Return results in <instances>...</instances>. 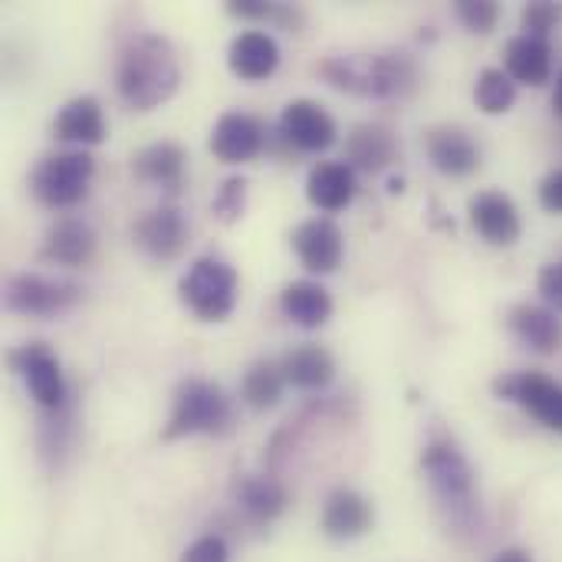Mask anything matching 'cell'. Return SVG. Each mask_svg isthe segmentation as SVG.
<instances>
[{"instance_id":"obj_1","label":"cell","mask_w":562,"mask_h":562,"mask_svg":"<svg viewBox=\"0 0 562 562\" xmlns=\"http://www.w3.org/2000/svg\"><path fill=\"white\" fill-rule=\"evenodd\" d=\"M181 86V66L175 46L158 33L132 36L115 63L119 99L135 112H151L168 102Z\"/></svg>"},{"instance_id":"obj_2","label":"cell","mask_w":562,"mask_h":562,"mask_svg":"<svg viewBox=\"0 0 562 562\" xmlns=\"http://www.w3.org/2000/svg\"><path fill=\"white\" fill-rule=\"evenodd\" d=\"M319 76L362 99H408L418 82L422 69L412 53H346V56H329L319 63Z\"/></svg>"},{"instance_id":"obj_3","label":"cell","mask_w":562,"mask_h":562,"mask_svg":"<svg viewBox=\"0 0 562 562\" xmlns=\"http://www.w3.org/2000/svg\"><path fill=\"white\" fill-rule=\"evenodd\" d=\"M422 471L428 491L454 530H474L477 520V477L464 451L451 438H435L422 451Z\"/></svg>"},{"instance_id":"obj_4","label":"cell","mask_w":562,"mask_h":562,"mask_svg":"<svg viewBox=\"0 0 562 562\" xmlns=\"http://www.w3.org/2000/svg\"><path fill=\"white\" fill-rule=\"evenodd\" d=\"M234 428V405L211 379L191 375L175 389L171 415L161 428V441H181L194 435H227Z\"/></svg>"},{"instance_id":"obj_5","label":"cell","mask_w":562,"mask_h":562,"mask_svg":"<svg viewBox=\"0 0 562 562\" xmlns=\"http://www.w3.org/2000/svg\"><path fill=\"white\" fill-rule=\"evenodd\" d=\"M92 175H95V158L86 148L56 151L36 161L30 175V194L49 211H66L89 194Z\"/></svg>"},{"instance_id":"obj_6","label":"cell","mask_w":562,"mask_h":562,"mask_svg":"<svg viewBox=\"0 0 562 562\" xmlns=\"http://www.w3.org/2000/svg\"><path fill=\"white\" fill-rule=\"evenodd\" d=\"M178 296L201 323H224L237 306V270L221 257H201L181 273Z\"/></svg>"},{"instance_id":"obj_7","label":"cell","mask_w":562,"mask_h":562,"mask_svg":"<svg viewBox=\"0 0 562 562\" xmlns=\"http://www.w3.org/2000/svg\"><path fill=\"white\" fill-rule=\"evenodd\" d=\"M79 303V286L43 273H13L3 283V306L16 316L53 319Z\"/></svg>"},{"instance_id":"obj_8","label":"cell","mask_w":562,"mask_h":562,"mask_svg":"<svg viewBox=\"0 0 562 562\" xmlns=\"http://www.w3.org/2000/svg\"><path fill=\"white\" fill-rule=\"evenodd\" d=\"M494 395L501 402L520 405L543 428L562 435V385L543 372H507L494 379Z\"/></svg>"},{"instance_id":"obj_9","label":"cell","mask_w":562,"mask_h":562,"mask_svg":"<svg viewBox=\"0 0 562 562\" xmlns=\"http://www.w3.org/2000/svg\"><path fill=\"white\" fill-rule=\"evenodd\" d=\"M10 369L26 382V392L33 395V402L43 412L53 415V412H63L66 408L69 389H66L59 359L43 342H30V346L13 349L10 352Z\"/></svg>"},{"instance_id":"obj_10","label":"cell","mask_w":562,"mask_h":562,"mask_svg":"<svg viewBox=\"0 0 562 562\" xmlns=\"http://www.w3.org/2000/svg\"><path fill=\"white\" fill-rule=\"evenodd\" d=\"M188 217L175 204H158L132 224V244L155 263L178 260L188 247Z\"/></svg>"},{"instance_id":"obj_11","label":"cell","mask_w":562,"mask_h":562,"mask_svg":"<svg viewBox=\"0 0 562 562\" xmlns=\"http://www.w3.org/2000/svg\"><path fill=\"white\" fill-rule=\"evenodd\" d=\"M280 138L293 145L296 151L319 155L336 145L339 125L336 119L313 99H293L280 112Z\"/></svg>"},{"instance_id":"obj_12","label":"cell","mask_w":562,"mask_h":562,"mask_svg":"<svg viewBox=\"0 0 562 562\" xmlns=\"http://www.w3.org/2000/svg\"><path fill=\"white\" fill-rule=\"evenodd\" d=\"M468 217H471L474 234L487 240L491 247H514L524 234V221H520L514 198L497 188L477 191L468 201Z\"/></svg>"},{"instance_id":"obj_13","label":"cell","mask_w":562,"mask_h":562,"mask_svg":"<svg viewBox=\"0 0 562 562\" xmlns=\"http://www.w3.org/2000/svg\"><path fill=\"white\" fill-rule=\"evenodd\" d=\"M293 250L300 257V263L316 273V277H329L342 267L346 257V237L342 227L333 217H310L293 231Z\"/></svg>"},{"instance_id":"obj_14","label":"cell","mask_w":562,"mask_h":562,"mask_svg":"<svg viewBox=\"0 0 562 562\" xmlns=\"http://www.w3.org/2000/svg\"><path fill=\"white\" fill-rule=\"evenodd\" d=\"M267 145V128L250 112H224L211 128V151L224 165H244Z\"/></svg>"},{"instance_id":"obj_15","label":"cell","mask_w":562,"mask_h":562,"mask_svg":"<svg viewBox=\"0 0 562 562\" xmlns=\"http://www.w3.org/2000/svg\"><path fill=\"white\" fill-rule=\"evenodd\" d=\"M425 151L435 171L448 178H468L481 168V145L461 125H435L425 135Z\"/></svg>"},{"instance_id":"obj_16","label":"cell","mask_w":562,"mask_h":562,"mask_svg":"<svg viewBox=\"0 0 562 562\" xmlns=\"http://www.w3.org/2000/svg\"><path fill=\"white\" fill-rule=\"evenodd\" d=\"M398 158H402L398 138L382 122H362L346 135V158L342 161L359 168V171L379 175V171L398 165Z\"/></svg>"},{"instance_id":"obj_17","label":"cell","mask_w":562,"mask_h":562,"mask_svg":"<svg viewBox=\"0 0 562 562\" xmlns=\"http://www.w3.org/2000/svg\"><path fill=\"white\" fill-rule=\"evenodd\" d=\"M95 247H99V237L86 221L63 217L46 231L40 244V260L53 267H86L95 257Z\"/></svg>"},{"instance_id":"obj_18","label":"cell","mask_w":562,"mask_h":562,"mask_svg":"<svg viewBox=\"0 0 562 562\" xmlns=\"http://www.w3.org/2000/svg\"><path fill=\"white\" fill-rule=\"evenodd\" d=\"M510 336L537 356H557L562 349V319L557 310L537 303H517L507 313Z\"/></svg>"},{"instance_id":"obj_19","label":"cell","mask_w":562,"mask_h":562,"mask_svg":"<svg viewBox=\"0 0 562 562\" xmlns=\"http://www.w3.org/2000/svg\"><path fill=\"white\" fill-rule=\"evenodd\" d=\"M132 175L165 194H178L188 175V151L178 142H151L132 155Z\"/></svg>"},{"instance_id":"obj_20","label":"cell","mask_w":562,"mask_h":562,"mask_svg":"<svg viewBox=\"0 0 562 562\" xmlns=\"http://www.w3.org/2000/svg\"><path fill=\"white\" fill-rule=\"evenodd\" d=\"M323 533L329 540H339V543H349V540H359L372 530L375 524V510L372 504L359 494V491H349V487H339L326 497V507H323Z\"/></svg>"},{"instance_id":"obj_21","label":"cell","mask_w":562,"mask_h":562,"mask_svg":"<svg viewBox=\"0 0 562 562\" xmlns=\"http://www.w3.org/2000/svg\"><path fill=\"white\" fill-rule=\"evenodd\" d=\"M227 66L237 79L247 82L270 79L280 66V43L267 30H244L231 40Z\"/></svg>"},{"instance_id":"obj_22","label":"cell","mask_w":562,"mask_h":562,"mask_svg":"<svg viewBox=\"0 0 562 562\" xmlns=\"http://www.w3.org/2000/svg\"><path fill=\"white\" fill-rule=\"evenodd\" d=\"M359 191L356 168L346 161H316L306 175V198L316 211L336 214L352 204Z\"/></svg>"},{"instance_id":"obj_23","label":"cell","mask_w":562,"mask_h":562,"mask_svg":"<svg viewBox=\"0 0 562 562\" xmlns=\"http://www.w3.org/2000/svg\"><path fill=\"white\" fill-rule=\"evenodd\" d=\"M504 72L517 82V86H547L550 76H553V49H550V40H540V36H514L507 40L504 46Z\"/></svg>"},{"instance_id":"obj_24","label":"cell","mask_w":562,"mask_h":562,"mask_svg":"<svg viewBox=\"0 0 562 562\" xmlns=\"http://www.w3.org/2000/svg\"><path fill=\"white\" fill-rule=\"evenodd\" d=\"M53 132L59 142L76 145V148H92L105 138V115L95 95H76L69 99L56 119H53Z\"/></svg>"},{"instance_id":"obj_25","label":"cell","mask_w":562,"mask_h":562,"mask_svg":"<svg viewBox=\"0 0 562 562\" xmlns=\"http://www.w3.org/2000/svg\"><path fill=\"white\" fill-rule=\"evenodd\" d=\"M280 310L300 329H323L333 319V296L316 280H293L280 293Z\"/></svg>"},{"instance_id":"obj_26","label":"cell","mask_w":562,"mask_h":562,"mask_svg":"<svg viewBox=\"0 0 562 562\" xmlns=\"http://www.w3.org/2000/svg\"><path fill=\"white\" fill-rule=\"evenodd\" d=\"M283 375H286V385L300 389V392H319L326 389L333 379H336V359L329 349L316 346V342H303L296 349H290L283 359Z\"/></svg>"},{"instance_id":"obj_27","label":"cell","mask_w":562,"mask_h":562,"mask_svg":"<svg viewBox=\"0 0 562 562\" xmlns=\"http://www.w3.org/2000/svg\"><path fill=\"white\" fill-rule=\"evenodd\" d=\"M237 507L247 514L250 524H273L286 510V491L273 477H240L234 487Z\"/></svg>"},{"instance_id":"obj_28","label":"cell","mask_w":562,"mask_h":562,"mask_svg":"<svg viewBox=\"0 0 562 562\" xmlns=\"http://www.w3.org/2000/svg\"><path fill=\"white\" fill-rule=\"evenodd\" d=\"M283 389H286L283 366L273 362V359H260V362H254V366L244 372L240 398H244V405H250L254 412H267V408H277V405H280Z\"/></svg>"},{"instance_id":"obj_29","label":"cell","mask_w":562,"mask_h":562,"mask_svg":"<svg viewBox=\"0 0 562 562\" xmlns=\"http://www.w3.org/2000/svg\"><path fill=\"white\" fill-rule=\"evenodd\" d=\"M474 102L484 115H504L517 102V82L504 69H481L474 82Z\"/></svg>"},{"instance_id":"obj_30","label":"cell","mask_w":562,"mask_h":562,"mask_svg":"<svg viewBox=\"0 0 562 562\" xmlns=\"http://www.w3.org/2000/svg\"><path fill=\"white\" fill-rule=\"evenodd\" d=\"M227 13L231 16H240V20H270L290 33L300 30L303 23V10L293 7V3H270V0H227Z\"/></svg>"},{"instance_id":"obj_31","label":"cell","mask_w":562,"mask_h":562,"mask_svg":"<svg viewBox=\"0 0 562 562\" xmlns=\"http://www.w3.org/2000/svg\"><path fill=\"white\" fill-rule=\"evenodd\" d=\"M247 194H250V181H247L244 175L227 178V181L217 188L214 201H211L214 217H217L221 224H237V221L244 217V211H247Z\"/></svg>"},{"instance_id":"obj_32","label":"cell","mask_w":562,"mask_h":562,"mask_svg":"<svg viewBox=\"0 0 562 562\" xmlns=\"http://www.w3.org/2000/svg\"><path fill=\"white\" fill-rule=\"evenodd\" d=\"M520 23H524V33H527V36L550 40V33H557L562 26V3H553V0H533V3L524 7Z\"/></svg>"},{"instance_id":"obj_33","label":"cell","mask_w":562,"mask_h":562,"mask_svg":"<svg viewBox=\"0 0 562 562\" xmlns=\"http://www.w3.org/2000/svg\"><path fill=\"white\" fill-rule=\"evenodd\" d=\"M454 13H458V20L471 33L487 36L497 26V20H501V3L497 0H458L454 3Z\"/></svg>"},{"instance_id":"obj_34","label":"cell","mask_w":562,"mask_h":562,"mask_svg":"<svg viewBox=\"0 0 562 562\" xmlns=\"http://www.w3.org/2000/svg\"><path fill=\"white\" fill-rule=\"evenodd\" d=\"M231 560V550L224 543V537H201L194 540L184 553H181V562H227Z\"/></svg>"},{"instance_id":"obj_35","label":"cell","mask_w":562,"mask_h":562,"mask_svg":"<svg viewBox=\"0 0 562 562\" xmlns=\"http://www.w3.org/2000/svg\"><path fill=\"white\" fill-rule=\"evenodd\" d=\"M537 293L543 296V303L550 310L562 313V260L560 263H547L537 277Z\"/></svg>"},{"instance_id":"obj_36","label":"cell","mask_w":562,"mask_h":562,"mask_svg":"<svg viewBox=\"0 0 562 562\" xmlns=\"http://www.w3.org/2000/svg\"><path fill=\"white\" fill-rule=\"evenodd\" d=\"M540 207L562 217V168H553V171L540 181Z\"/></svg>"},{"instance_id":"obj_37","label":"cell","mask_w":562,"mask_h":562,"mask_svg":"<svg viewBox=\"0 0 562 562\" xmlns=\"http://www.w3.org/2000/svg\"><path fill=\"white\" fill-rule=\"evenodd\" d=\"M494 562H533V557L527 550H504Z\"/></svg>"},{"instance_id":"obj_38","label":"cell","mask_w":562,"mask_h":562,"mask_svg":"<svg viewBox=\"0 0 562 562\" xmlns=\"http://www.w3.org/2000/svg\"><path fill=\"white\" fill-rule=\"evenodd\" d=\"M553 112L562 119V72L560 79H557V89H553Z\"/></svg>"}]
</instances>
